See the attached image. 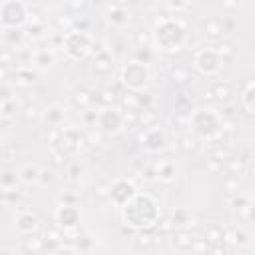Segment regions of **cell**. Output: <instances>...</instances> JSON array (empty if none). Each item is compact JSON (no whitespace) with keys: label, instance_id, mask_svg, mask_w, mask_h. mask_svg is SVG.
<instances>
[{"label":"cell","instance_id":"2","mask_svg":"<svg viewBox=\"0 0 255 255\" xmlns=\"http://www.w3.org/2000/svg\"><path fill=\"white\" fill-rule=\"evenodd\" d=\"M149 40L151 48L165 54H175L187 44V24L179 14L161 16L155 20L149 32Z\"/></svg>","mask_w":255,"mask_h":255},{"label":"cell","instance_id":"35","mask_svg":"<svg viewBox=\"0 0 255 255\" xmlns=\"http://www.w3.org/2000/svg\"><path fill=\"white\" fill-rule=\"evenodd\" d=\"M171 78H173L175 84L183 86V84H187V82L191 80V74H189L187 68H183V66H175V68L171 70Z\"/></svg>","mask_w":255,"mask_h":255},{"label":"cell","instance_id":"44","mask_svg":"<svg viewBox=\"0 0 255 255\" xmlns=\"http://www.w3.org/2000/svg\"><path fill=\"white\" fill-rule=\"evenodd\" d=\"M167 8L175 10V14H177V12H181V10H187L189 4H185V2H167Z\"/></svg>","mask_w":255,"mask_h":255},{"label":"cell","instance_id":"27","mask_svg":"<svg viewBox=\"0 0 255 255\" xmlns=\"http://www.w3.org/2000/svg\"><path fill=\"white\" fill-rule=\"evenodd\" d=\"M18 183H20L18 171H14V169H4V171H0V189H2V191H12V189L18 187Z\"/></svg>","mask_w":255,"mask_h":255},{"label":"cell","instance_id":"26","mask_svg":"<svg viewBox=\"0 0 255 255\" xmlns=\"http://www.w3.org/2000/svg\"><path fill=\"white\" fill-rule=\"evenodd\" d=\"M203 30H205V36H207V38H211V40H215V42L223 40V36H225V34H223V26H221V20H219V16L205 20V24H203Z\"/></svg>","mask_w":255,"mask_h":255},{"label":"cell","instance_id":"40","mask_svg":"<svg viewBox=\"0 0 255 255\" xmlns=\"http://www.w3.org/2000/svg\"><path fill=\"white\" fill-rule=\"evenodd\" d=\"M38 183H42L44 187L52 185V183H54V169H40V175H38Z\"/></svg>","mask_w":255,"mask_h":255},{"label":"cell","instance_id":"4","mask_svg":"<svg viewBox=\"0 0 255 255\" xmlns=\"http://www.w3.org/2000/svg\"><path fill=\"white\" fill-rule=\"evenodd\" d=\"M60 48L64 50V54L70 60H84L92 54V50L96 48V40L90 34V30H78V28H70L68 32L62 34L60 38Z\"/></svg>","mask_w":255,"mask_h":255},{"label":"cell","instance_id":"16","mask_svg":"<svg viewBox=\"0 0 255 255\" xmlns=\"http://www.w3.org/2000/svg\"><path fill=\"white\" fill-rule=\"evenodd\" d=\"M16 229L22 235H36V231L40 229V221L36 217V213H32L30 209H22L16 215Z\"/></svg>","mask_w":255,"mask_h":255},{"label":"cell","instance_id":"42","mask_svg":"<svg viewBox=\"0 0 255 255\" xmlns=\"http://www.w3.org/2000/svg\"><path fill=\"white\" fill-rule=\"evenodd\" d=\"M221 20V26H223V34H231L233 28H235V20L231 16H219Z\"/></svg>","mask_w":255,"mask_h":255},{"label":"cell","instance_id":"14","mask_svg":"<svg viewBox=\"0 0 255 255\" xmlns=\"http://www.w3.org/2000/svg\"><path fill=\"white\" fill-rule=\"evenodd\" d=\"M92 70L98 74V76H110L114 72V56L108 48H100L96 54H94V60H92Z\"/></svg>","mask_w":255,"mask_h":255},{"label":"cell","instance_id":"28","mask_svg":"<svg viewBox=\"0 0 255 255\" xmlns=\"http://www.w3.org/2000/svg\"><path fill=\"white\" fill-rule=\"evenodd\" d=\"M36 82V74L32 72V68H18L14 72V84L18 88H30Z\"/></svg>","mask_w":255,"mask_h":255},{"label":"cell","instance_id":"39","mask_svg":"<svg viewBox=\"0 0 255 255\" xmlns=\"http://www.w3.org/2000/svg\"><path fill=\"white\" fill-rule=\"evenodd\" d=\"M96 100H100L102 106H116V92L114 90H102Z\"/></svg>","mask_w":255,"mask_h":255},{"label":"cell","instance_id":"7","mask_svg":"<svg viewBox=\"0 0 255 255\" xmlns=\"http://www.w3.org/2000/svg\"><path fill=\"white\" fill-rule=\"evenodd\" d=\"M30 20V6L20 0H6L0 4V24L4 30H20Z\"/></svg>","mask_w":255,"mask_h":255},{"label":"cell","instance_id":"23","mask_svg":"<svg viewBox=\"0 0 255 255\" xmlns=\"http://www.w3.org/2000/svg\"><path fill=\"white\" fill-rule=\"evenodd\" d=\"M249 239H251V235L245 231V229H231V231H227V239H225V243L229 245V247H233V249H241V247H245V245H249Z\"/></svg>","mask_w":255,"mask_h":255},{"label":"cell","instance_id":"30","mask_svg":"<svg viewBox=\"0 0 255 255\" xmlns=\"http://www.w3.org/2000/svg\"><path fill=\"white\" fill-rule=\"evenodd\" d=\"M46 247V241L44 237H38V235H28L24 239V249L28 251V255H38L42 249Z\"/></svg>","mask_w":255,"mask_h":255},{"label":"cell","instance_id":"37","mask_svg":"<svg viewBox=\"0 0 255 255\" xmlns=\"http://www.w3.org/2000/svg\"><path fill=\"white\" fill-rule=\"evenodd\" d=\"M135 243H137V247H149L153 243L151 229H147V231H135Z\"/></svg>","mask_w":255,"mask_h":255},{"label":"cell","instance_id":"3","mask_svg":"<svg viewBox=\"0 0 255 255\" xmlns=\"http://www.w3.org/2000/svg\"><path fill=\"white\" fill-rule=\"evenodd\" d=\"M187 126H189V133L195 139L215 141L221 137L225 129V118L215 108H197L189 112Z\"/></svg>","mask_w":255,"mask_h":255},{"label":"cell","instance_id":"43","mask_svg":"<svg viewBox=\"0 0 255 255\" xmlns=\"http://www.w3.org/2000/svg\"><path fill=\"white\" fill-rule=\"evenodd\" d=\"M78 201H80V197L78 195H72V193H62L60 195V203H70V205H78Z\"/></svg>","mask_w":255,"mask_h":255},{"label":"cell","instance_id":"31","mask_svg":"<svg viewBox=\"0 0 255 255\" xmlns=\"http://www.w3.org/2000/svg\"><path fill=\"white\" fill-rule=\"evenodd\" d=\"M20 181L22 183H38V175H40V169L36 165H24L20 171Z\"/></svg>","mask_w":255,"mask_h":255},{"label":"cell","instance_id":"10","mask_svg":"<svg viewBox=\"0 0 255 255\" xmlns=\"http://www.w3.org/2000/svg\"><path fill=\"white\" fill-rule=\"evenodd\" d=\"M135 193H137V185L129 177H118V179H114L112 185H110V189H108V195H110V199H112V203L116 207H124Z\"/></svg>","mask_w":255,"mask_h":255},{"label":"cell","instance_id":"1","mask_svg":"<svg viewBox=\"0 0 255 255\" xmlns=\"http://www.w3.org/2000/svg\"><path fill=\"white\" fill-rule=\"evenodd\" d=\"M120 211H122L124 225L133 231L155 229L161 217L159 201L151 193H145V191H137L124 207H120Z\"/></svg>","mask_w":255,"mask_h":255},{"label":"cell","instance_id":"36","mask_svg":"<svg viewBox=\"0 0 255 255\" xmlns=\"http://www.w3.org/2000/svg\"><path fill=\"white\" fill-rule=\"evenodd\" d=\"M223 191L227 193V195H237V193H241L239 191V177H227L225 181H223Z\"/></svg>","mask_w":255,"mask_h":255},{"label":"cell","instance_id":"5","mask_svg":"<svg viewBox=\"0 0 255 255\" xmlns=\"http://www.w3.org/2000/svg\"><path fill=\"white\" fill-rule=\"evenodd\" d=\"M151 80V70L147 64H141L137 60H129L122 66L120 72V82L126 90L129 92H143L145 86Z\"/></svg>","mask_w":255,"mask_h":255},{"label":"cell","instance_id":"45","mask_svg":"<svg viewBox=\"0 0 255 255\" xmlns=\"http://www.w3.org/2000/svg\"><path fill=\"white\" fill-rule=\"evenodd\" d=\"M6 76H8V70H6L4 66H0V80H4Z\"/></svg>","mask_w":255,"mask_h":255},{"label":"cell","instance_id":"13","mask_svg":"<svg viewBox=\"0 0 255 255\" xmlns=\"http://www.w3.org/2000/svg\"><path fill=\"white\" fill-rule=\"evenodd\" d=\"M151 171H153V177L163 181V183H171L177 175V167H175V161L171 157H159L151 163Z\"/></svg>","mask_w":255,"mask_h":255},{"label":"cell","instance_id":"18","mask_svg":"<svg viewBox=\"0 0 255 255\" xmlns=\"http://www.w3.org/2000/svg\"><path fill=\"white\" fill-rule=\"evenodd\" d=\"M167 221L171 223L173 229H189V227L195 225V217H193V213H191L189 209H183V207L171 211L169 217H167Z\"/></svg>","mask_w":255,"mask_h":255},{"label":"cell","instance_id":"46","mask_svg":"<svg viewBox=\"0 0 255 255\" xmlns=\"http://www.w3.org/2000/svg\"><path fill=\"white\" fill-rule=\"evenodd\" d=\"M0 50H2V36H0Z\"/></svg>","mask_w":255,"mask_h":255},{"label":"cell","instance_id":"15","mask_svg":"<svg viewBox=\"0 0 255 255\" xmlns=\"http://www.w3.org/2000/svg\"><path fill=\"white\" fill-rule=\"evenodd\" d=\"M193 243H195V235L189 231V229H173L169 233V245L179 251V253H187L193 249Z\"/></svg>","mask_w":255,"mask_h":255},{"label":"cell","instance_id":"6","mask_svg":"<svg viewBox=\"0 0 255 255\" xmlns=\"http://www.w3.org/2000/svg\"><path fill=\"white\" fill-rule=\"evenodd\" d=\"M94 128L104 135H118L120 131H124L128 128L124 110L118 106H102L100 110H96V126Z\"/></svg>","mask_w":255,"mask_h":255},{"label":"cell","instance_id":"22","mask_svg":"<svg viewBox=\"0 0 255 255\" xmlns=\"http://www.w3.org/2000/svg\"><path fill=\"white\" fill-rule=\"evenodd\" d=\"M211 48H213V52L219 56V60H221L223 64H225V62H231V60L235 58V54H237L235 44L229 42V40H219V42H215Z\"/></svg>","mask_w":255,"mask_h":255},{"label":"cell","instance_id":"17","mask_svg":"<svg viewBox=\"0 0 255 255\" xmlns=\"http://www.w3.org/2000/svg\"><path fill=\"white\" fill-rule=\"evenodd\" d=\"M30 64L34 70L38 72H48L54 64H56V56L50 48H38L30 54Z\"/></svg>","mask_w":255,"mask_h":255},{"label":"cell","instance_id":"32","mask_svg":"<svg viewBox=\"0 0 255 255\" xmlns=\"http://www.w3.org/2000/svg\"><path fill=\"white\" fill-rule=\"evenodd\" d=\"M155 120H157V114H153V110H151V106H149V108L137 112V122H135V124H139V126H143V128H153V126H155Z\"/></svg>","mask_w":255,"mask_h":255},{"label":"cell","instance_id":"12","mask_svg":"<svg viewBox=\"0 0 255 255\" xmlns=\"http://www.w3.org/2000/svg\"><path fill=\"white\" fill-rule=\"evenodd\" d=\"M104 14H106V20L112 26H118V28H124L129 22V10H128V6L124 2L104 4Z\"/></svg>","mask_w":255,"mask_h":255},{"label":"cell","instance_id":"38","mask_svg":"<svg viewBox=\"0 0 255 255\" xmlns=\"http://www.w3.org/2000/svg\"><path fill=\"white\" fill-rule=\"evenodd\" d=\"M4 38L10 46H14V42H16V46H20V42L24 38V32L22 30H4Z\"/></svg>","mask_w":255,"mask_h":255},{"label":"cell","instance_id":"11","mask_svg":"<svg viewBox=\"0 0 255 255\" xmlns=\"http://www.w3.org/2000/svg\"><path fill=\"white\" fill-rule=\"evenodd\" d=\"M139 143H141L143 151H147V153H161L167 149V133L159 126L145 128L139 133Z\"/></svg>","mask_w":255,"mask_h":255},{"label":"cell","instance_id":"25","mask_svg":"<svg viewBox=\"0 0 255 255\" xmlns=\"http://www.w3.org/2000/svg\"><path fill=\"white\" fill-rule=\"evenodd\" d=\"M225 239H227V229H223L221 225H211V227H207V231H205V241L211 245V249L223 245Z\"/></svg>","mask_w":255,"mask_h":255},{"label":"cell","instance_id":"8","mask_svg":"<svg viewBox=\"0 0 255 255\" xmlns=\"http://www.w3.org/2000/svg\"><path fill=\"white\" fill-rule=\"evenodd\" d=\"M54 221H56V227L64 233V237H76L82 223L80 207L70 203H60L54 209Z\"/></svg>","mask_w":255,"mask_h":255},{"label":"cell","instance_id":"19","mask_svg":"<svg viewBox=\"0 0 255 255\" xmlns=\"http://www.w3.org/2000/svg\"><path fill=\"white\" fill-rule=\"evenodd\" d=\"M209 98H213L217 104H227L231 100V84L225 80H215L209 86Z\"/></svg>","mask_w":255,"mask_h":255},{"label":"cell","instance_id":"34","mask_svg":"<svg viewBox=\"0 0 255 255\" xmlns=\"http://www.w3.org/2000/svg\"><path fill=\"white\" fill-rule=\"evenodd\" d=\"M177 147H179L183 153H191V151H195V149H197V139H195L191 133H183V135L179 137Z\"/></svg>","mask_w":255,"mask_h":255},{"label":"cell","instance_id":"9","mask_svg":"<svg viewBox=\"0 0 255 255\" xmlns=\"http://www.w3.org/2000/svg\"><path fill=\"white\" fill-rule=\"evenodd\" d=\"M193 68L203 76H215L223 70V62L213 52V48H199L193 54Z\"/></svg>","mask_w":255,"mask_h":255},{"label":"cell","instance_id":"47","mask_svg":"<svg viewBox=\"0 0 255 255\" xmlns=\"http://www.w3.org/2000/svg\"><path fill=\"white\" fill-rule=\"evenodd\" d=\"M207 255H213V253H207Z\"/></svg>","mask_w":255,"mask_h":255},{"label":"cell","instance_id":"33","mask_svg":"<svg viewBox=\"0 0 255 255\" xmlns=\"http://www.w3.org/2000/svg\"><path fill=\"white\" fill-rule=\"evenodd\" d=\"M133 56H135L133 60H137V62L149 66V62L153 60V48H151V46H135Z\"/></svg>","mask_w":255,"mask_h":255},{"label":"cell","instance_id":"29","mask_svg":"<svg viewBox=\"0 0 255 255\" xmlns=\"http://www.w3.org/2000/svg\"><path fill=\"white\" fill-rule=\"evenodd\" d=\"M223 169L227 171L229 177H237L245 169V159H241V157H227L223 161Z\"/></svg>","mask_w":255,"mask_h":255},{"label":"cell","instance_id":"21","mask_svg":"<svg viewBox=\"0 0 255 255\" xmlns=\"http://www.w3.org/2000/svg\"><path fill=\"white\" fill-rule=\"evenodd\" d=\"M239 106L241 110L247 114V116H253L255 114V82L249 80L241 92V98H239Z\"/></svg>","mask_w":255,"mask_h":255},{"label":"cell","instance_id":"20","mask_svg":"<svg viewBox=\"0 0 255 255\" xmlns=\"http://www.w3.org/2000/svg\"><path fill=\"white\" fill-rule=\"evenodd\" d=\"M64 118H66V108L62 104H52L42 112V120L52 128H60L64 124Z\"/></svg>","mask_w":255,"mask_h":255},{"label":"cell","instance_id":"24","mask_svg":"<svg viewBox=\"0 0 255 255\" xmlns=\"http://www.w3.org/2000/svg\"><path fill=\"white\" fill-rule=\"evenodd\" d=\"M72 100H74V104H76L80 110L86 112V110H90V108L96 104V94L90 92V90H86V88H80V90L74 92Z\"/></svg>","mask_w":255,"mask_h":255},{"label":"cell","instance_id":"41","mask_svg":"<svg viewBox=\"0 0 255 255\" xmlns=\"http://www.w3.org/2000/svg\"><path fill=\"white\" fill-rule=\"evenodd\" d=\"M24 116H26L28 120H40V118H42V110H40L36 104H28V106L24 108Z\"/></svg>","mask_w":255,"mask_h":255}]
</instances>
